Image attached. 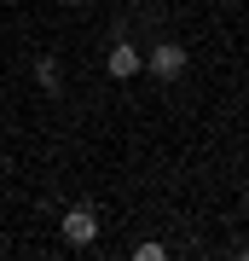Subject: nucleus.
<instances>
[{"instance_id": "obj_1", "label": "nucleus", "mask_w": 249, "mask_h": 261, "mask_svg": "<svg viewBox=\"0 0 249 261\" xmlns=\"http://www.w3.org/2000/svg\"><path fill=\"white\" fill-rule=\"evenodd\" d=\"M58 232H64V244H75V250H87V244L99 238V209H93V203H75V209H64Z\"/></svg>"}, {"instance_id": "obj_2", "label": "nucleus", "mask_w": 249, "mask_h": 261, "mask_svg": "<svg viewBox=\"0 0 249 261\" xmlns=\"http://www.w3.org/2000/svg\"><path fill=\"white\" fill-rule=\"evenodd\" d=\"M145 70L157 75V82H180L185 75V47L180 41H157V47L145 53Z\"/></svg>"}, {"instance_id": "obj_3", "label": "nucleus", "mask_w": 249, "mask_h": 261, "mask_svg": "<svg viewBox=\"0 0 249 261\" xmlns=\"http://www.w3.org/2000/svg\"><path fill=\"white\" fill-rule=\"evenodd\" d=\"M104 70H110V82H133V75L145 70V58H139L133 41H110V53H104Z\"/></svg>"}, {"instance_id": "obj_4", "label": "nucleus", "mask_w": 249, "mask_h": 261, "mask_svg": "<svg viewBox=\"0 0 249 261\" xmlns=\"http://www.w3.org/2000/svg\"><path fill=\"white\" fill-rule=\"evenodd\" d=\"M35 82H41V93H46V99H58V93H64V64H58L52 53L35 58Z\"/></svg>"}, {"instance_id": "obj_5", "label": "nucleus", "mask_w": 249, "mask_h": 261, "mask_svg": "<svg viewBox=\"0 0 249 261\" xmlns=\"http://www.w3.org/2000/svg\"><path fill=\"white\" fill-rule=\"evenodd\" d=\"M133 255H139V261H162L168 250H162V244H133Z\"/></svg>"}, {"instance_id": "obj_6", "label": "nucleus", "mask_w": 249, "mask_h": 261, "mask_svg": "<svg viewBox=\"0 0 249 261\" xmlns=\"http://www.w3.org/2000/svg\"><path fill=\"white\" fill-rule=\"evenodd\" d=\"M64 6H81V0H64Z\"/></svg>"}]
</instances>
